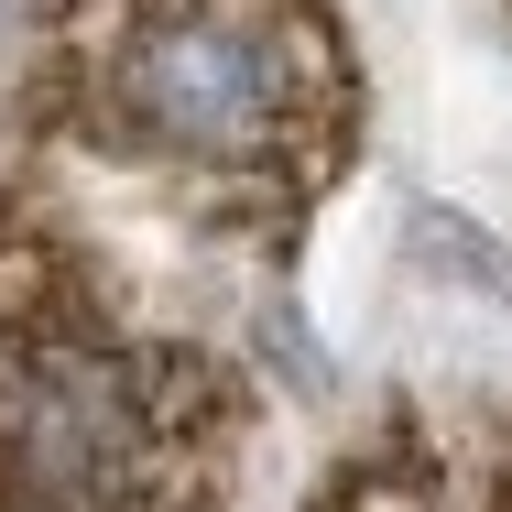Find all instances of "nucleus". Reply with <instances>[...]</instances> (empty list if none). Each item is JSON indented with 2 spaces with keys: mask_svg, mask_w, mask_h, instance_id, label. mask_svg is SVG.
Wrapping results in <instances>:
<instances>
[{
  "mask_svg": "<svg viewBox=\"0 0 512 512\" xmlns=\"http://www.w3.org/2000/svg\"><path fill=\"white\" fill-rule=\"evenodd\" d=\"M11 99L44 153L262 251L360 153V55L327 0H22Z\"/></svg>",
  "mask_w": 512,
  "mask_h": 512,
  "instance_id": "obj_1",
  "label": "nucleus"
},
{
  "mask_svg": "<svg viewBox=\"0 0 512 512\" xmlns=\"http://www.w3.org/2000/svg\"><path fill=\"white\" fill-rule=\"evenodd\" d=\"M229 360L164 327L66 207L0 175V512H218Z\"/></svg>",
  "mask_w": 512,
  "mask_h": 512,
  "instance_id": "obj_2",
  "label": "nucleus"
},
{
  "mask_svg": "<svg viewBox=\"0 0 512 512\" xmlns=\"http://www.w3.org/2000/svg\"><path fill=\"white\" fill-rule=\"evenodd\" d=\"M316 512H469V502H458V469L436 458V436L393 425L382 447H360V458L327 480ZM491 512H512V502H491Z\"/></svg>",
  "mask_w": 512,
  "mask_h": 512,
  "instance_id": "obj_3",
  "label": "nucleus"
}]
</instances>
